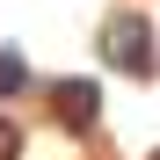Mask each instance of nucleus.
Wrapping results in <instances>:
<instances>
[{
	"mask_svg": "<svg viewBox=\"0 0 160 160\" xmlns=\"http://www.w3.org/2000/svg\"><path fill=\"white\" fill-rule=\"evenodd\" d=\"M102 58H109L117 73H131V80H153V73H160L153 22H146V15H109V22H102Z\"/></svg>",
	"mask_w": 160,
	"mask_h": 160,
	"instance_id": "1",
	"label": "nucleus"
},
{
	"mask_svg": "<svg viewBox=\"0 0 160 160\" xmlns=\"http://www.w3.org/2000/svg\"><path fill=\"white\" fill-rule=\"evenodd\" d=\"M51 109H58V124H66V131H95L102 95H95V80H58V88H51Z\"/></svg>",
	"mask_w": 160,
	"mask_h": 160,
	"instance_id": "2",
	"label": "nucleus"
},
{
	"mask_svg": "<svg viewBox=\"0 0 160 160\" xmlns=\"http://www.w3.org/2000/svg\"><path fill=\"white\" fill-rule=\"evenodd\" d=\"M0 88H22V58L15 51H0Z\"/></svg>",
	"mask_w": 160,
	"mask_h": 160,
	"instance_id": "3",
	"label": "nucleus"
},
{
	"mask_svg": "<svg viewBox=\"0 0 160 160\" xmlns=\"http://www.w3.org/2000/svg\"><path fill=\"white\" fill-rule=\"evenodd\" d=\"M15 153H22V131H15L8 117H0V160H15Z\"/></svg>",
	"mask_w": 160,
	"mask_h": 160,
	"instance_id": "4",
	"label": "nucleus"
},
{
	"mask_svg": "<svg viewBox=\"0 0 160 160\" xmlns=\"http://www.w3.org/2000/svg\"><path fill=\"white\" fill-rule=\"evenodd\" d=\"M153 160H160V153H153Z\"/></svg>",
	"mask_w": 160,
	"mask_h": 160,
	"instance_id": "5",
	"label": "nucleus"
}]
</instances>
